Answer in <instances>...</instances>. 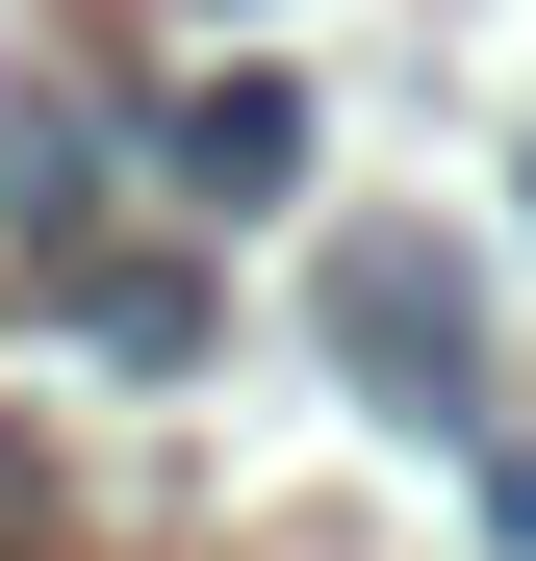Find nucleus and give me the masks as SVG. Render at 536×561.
<instances>
[{"instance_id":"1","label":"nucleus","mask_w":536,"mask_h":561,"mask_svg":"<svg viewBox=\"0 0 536 561\" xmlns=\"http://www.w3.org/2000/svg\"><path fill=\"white\" fill-rule=\"evenodd\" d=\"M282 153H307V77H205V103H179V179H205V205H255Z\"/></svg>"}]
</instances>
